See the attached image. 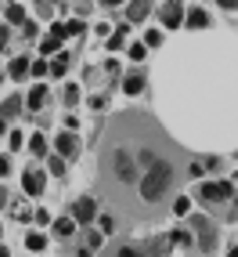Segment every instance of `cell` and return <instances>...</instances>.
Masks as SVG:
<instances>
[{
	"label": "cell",
	"mask_w": 238,
	"mask_h": 257,
	"mask_svg": "<svg viewBox=\"0 0 238 257\" xmlns=\"http://www.w3.org/2000/svg\"><path fill=\"white\" fill-rule=\"evenodd\" d=\"M184 178V152L156 116L116 112L98 138V192L126 225H152L174 207Z\"/></svg>",
	"instance_id": "1"
},
{
	"label": "cell",
	"mask_w": 238,
	"mask_h": 257,
	"mask_svg": "<svg viewBox=\"0 0 238 257\" xmlns=\"http://www.w3.org/2000/svg\"><path fill=\"white\" fill-rule=\"evenodd\" d=\"M192 232H195V243H198V250L213 253V246H216V228L210 225V217L192 214Z\"/></svg>",
	"instance_id": "2"
},
{
	"label": "cell",
	"mask_w": 238,
	"mask_h": 257,
	"mask_svg": "<svg viewBox=\"0 0 238 257\" xmlns=\"http://www.w3.org/2000/svg\"><path fill=\"white\" fill-rule=\"evenodd\" d=\"M231 192H234L231 181H206V185H198V196L206 203H220V199H228Z\"/></svg>",
	"instance_id": "3"
},
{
	"label": "cell",
	"mask_w": 238,
	"mask_h": 257,
	"mask_svg": "<svg viewBox=\"0 0 238 257\" xmlns=\"http://www.w3.org/2000/svg\"><path fill=\"white\" fill-rule=\"evenodd\" d=\"M94 217H98V199L83 196V199L72 203V221H80V225H90Z\"/></svg>",
	"instance_id": "4"
},
{
	"label": "cell",
	"mask_w": 238,
	"mask_h": 257,
	"mask_svg": "<svg viewBox=\"0 0 238 257\" xmlns=\"http://www.w3.org/2000/svg\"><path fill=\"white\" fill-rule=\"evenodd\" d=\"M22 185H26V196H40L44 185H47V174H44L40 167H29L26 174H22Z\"/></svg>",
	"instance_id": "5"
},
{
	"label": "cell",
	"mask_w": 238,
	"mask_h": 257,
	"mask_svg": "<svg viewBox=\"0 0 238 257\" xmlns=\"http://www.w3.org/2000/svg\"><path fill=\"white\" fill-rule=\"evenodd\" d=\"M159 19H162V26H180L184 22V8H180V0H166L162 4V11H159Z\"/></svg>",
	"instance_id": "6"
},
{
	"label": "cell",
	"mask_w": 238,
	"mask_h": 257,
	"mask_svg": "<svg viewBox=\"0 0 238 257\" xmlns=\"http://www.w3.org/2000/svg\"><path fill=\"white\" fill-rule=\"evenodd\" d=\"M58 156H65V160H76L80 156V138H76V134L72 131H65V134H58Z\"/></svg>",
	"instance_id": "7"
},
{
	"label": "cell",
	"mask_w": 238,
	"mask_h": 257,
	"mask_svg": "<svg viewBox=\"0 0 238 257\" xmlns=\"http://www.w3.org/2000/svg\"><path fill=\"white\" fill-rule=\"evenodd\" d=\"M148 11H152V0H134V4L126 8V22H141V19H148Z\"/></svg>",
	"instance_id": "8"
},
{
	"label": "cell",
	"mask_w": 238,
	"mask_h": 257,
	"mask_svg": "<svg viewBox=\"0 0 238 257\" xmlns=\"http://www.w3.org/2000/svg\"><path fill=\"white\" fill-rule=\"evenodd\" d=\"M8 73H11V80H26V76L32 73V65H29V58H14Z\"/></svg>",
	"instance_id": "9"
},
{
	"label": "cell",
	"mask_w": 238,
	"mask_h": 257,
	"mask_svg": "<svg viewBox=\"0 0 238 257\" xmlns=\"http://www.w3.org/2000/svg\"><path fill=\"white\" fill-rule=\"evenodd\" d=\"M108 257H152V253H144L141 246H112Z\"/></svg>",
	"instance_id": "10"
},
{
	"label": "cell",
	"mask_w": 238,
	"mask_h": 257,
	"mask_svg": "<svg viewBox=\"0 0 238 257\" xmlns=\"http://www.w3.org/2000/svg\"><path fill=\"white\" fill-rule=\"evenodd\" d=\"M123 91H126V94H141V91H144V76H141V73L126 76V80H123Z\"/></svg>",
	"instance_id": "11"
},
{
	"label": "cell",
	"mask_w": 238,
	"mask_h": 257,
	"mask_svg": "<svg viewBox=\"0 0 238 257\" xmlns=\"http://www.w3.org/2000/svg\"><path fill=\"white\" fill-rule=\"evenodd\" d=\"M44 101H47V87L36 83V87L29 91V109H44Z\"/></svg>",
	"instance_id": "12"
},
{
	"label": "cell",
	"mask_w": 238,
	"mask_h": 257,
	"mask_svg": "<svg viewBox=\"0 0 238 257\" xmlns=\"http://www.w3.org/2000/svg\"><path fill=\"white\" fill-rule=\"evenodd\" d=\"M184 22H188L192 29H202V26H210V15L202 8H195V11H188V19H184Z\"/></svg>",
	"instance_id": "13"
},
{
	"label": "cell",
	"mask_w": 238,
	"mask_h": 257,
	"mask_svg": "<svg viewBox=\"0 0 238 257\" xmlns=\"http://www.w3.org/2000/svg\"><path fill=\"white\" fill-rule=\"evenodd\" d=\"M170 243H174V246H192L195 235H192L188 228H177V232H170Z\"/></svg>",
	"instance_id": "14"
},
{
	"label": "cell",
	"mask_w": 238,
	"mask_h": 257,
	"mask_svg": "<svg viewBox=\"0 0 238 257\" xmlns=\"http://www.w3.org/2000/svg\"><path fill=\"white\" fill-rule=\"evenodd\" d=\"M50 73H54V76H65V73H69V51H62V55L50 62Z\"/></svg>",
	"instance_id": "15"
},
{
	"label": "cell",
	"mask_w": 238,
	"mask_h": 257,
	"mask_svg": "<svg viewBox=\"0 0 238 257\" xmlns=\"http://www.w3.org/2000/svg\"><path fill=\"white\" fill-rule=\"evenodd\" d=\"M26 246H29V250H36V253H40V250L47 246V235H44V232H29V235H26Z\"/></svg>",
	"instance_id": "16"
},
{
	"label": "cell",
	"mask_w": 238,
	"mask_h": 257,
	"mask_svg": "<svg viewBox=\"0 0 238 257\" xmlns=\"http://www.w3.org/2000/svg\"><path fill=\"white\" fill-rule=\"evenodd\" d=\"M170 210H174L177 217H184V214H192V199H188V196H177V199H174V207H170Z\"/></svg>",
	"instance_id": "17"
},
{
	"label": "cell",
	"mask_w": 238,
	"mask_h": 257,
	"mask_svg": "<svg viewBox=\"0 0 238 257\" xmlns=\"http://www.w3.org/2000/svg\"><path fill=\"white\" fill-rule=\"evenodd\" d=\"M72 232H76V221H72V217L54 221V235H72Z\"/></svg>",
	"instance_id": "18"
},
{
	"label": "cell",
	"mask_w": 238,
	"mask_h": 257,
	"mask_svg": "<svg viewBox=\"0 0 238 257\" xmlns=\"http://www.w3.org/2000/svg\"><path fill=\"white\" fill-rule=\"evenodd\" d=\"M18 109H22V101H18V98L4 101V109H0V119H11V116H18Z\"/></svg>",
	"instance_id": "19"
},
{
	"label": "cell",
	"mask_w": 238,
	"mask_h": 257,
	"mask_svg": "<svg viewBox=\"0 0 238 257\" xmlns=\"http://www.w3.org/2000/svg\"><path fill=\"white\" fill-rule=\"evenodd\" d=\"M8 22H14V26H26V8L11 4V8H8Z\"/></svg>",
	"instance_id": "20"
},
{
	"label": "cell",
	"mask_w": 238,
	"mask_h": 257,
	"mask_svg": "<svg viewBox=\"0 0 238 257\" xmlns=\"http://www.w3.org/2000/svg\"><path fill=\"white\" fill-rule=\"evenodd\" d=\"M123 44H126V26H119V29L112 33V40H108V47H112V51H119Z\"/></svg>",
	"instance_id": "21"
},
{
	"label": "cell",
	"mask_w": 238,
	"mask_h": 257,
	"mask_svg": "<svg viewBox=\"0 0 238 257\" xmlns=\"http://www.w3.org/2000/svg\"><path fill=\"white\" fill-rule=\"evenodd\" d=\"M76 101H80V83H69V87H65V105H76Z\"/></svg>",
	"instance_id": "22"
},
{
	"label": "cell",
	"mask_w": 238,
	"mask_h": 257,
	"mask_svg": "<svg viewBox=\"0 0 238 257\" xmlns=\"http://www.w3.org/2000/svg\"><path fill=\"white\" fill-rule=\"evenodd\" d=\"M29 149L36 152V156H47V138H44V134H36V138L29 142Z\"/></svg>",
	"instance_id": "23"
},
{
	"label": "cell",
	"mask_w": 238,
	"mask_h": 257,
	"mask_svg": "<svg viewBox=\"0 0 238 257\" xmlns=\"http://www.w3.org/2000/svg\"><path fill=\"white\" fill-rule=\"evenodd\" d=\"M159 44H162V33L159 29H148L144 33V47H159Z\"/></svg>",
	"instance_id": "24"
},
{
	"label": "cell",
	"mask_w": 238,
	"mask_h": 257,
	"mask_svg": "<svg viewBox=\"0 0 238 257\" xmlns=\"http://www.w3.org/2000/svg\"><path fill=\"white\" fill-rule=\"evenodd\" d=\"M87 246H90V250H101V246H105V235H101V232H90V235H87Z\"/></svg>",
	"instance_id": "25"
},
{
	"label": "cell",
	"mask_w": 238,
	"mask_h": 257,
	"mask_svg": "<svg viewBox=\"0 0 238 257\" xmlns=\"http://www.w3.org/2000/svg\"><path fill=\"white\" fill-rule=\"evenodd\" d=\"M62 47V40H54V37H47L44 44H40V51H44V55H50V51H58Z\"/></svg>",
	"instance_id": "26"
},
{
	"label": "cell",
	"mask_w": 238,
	"mask_h": 257,
	"mask_svg": "<svg viewBox=\"0 0 238 257\" xmlns=\"http://www.w3.org/2000/svg\"><path fill=\"white\" fill-rule=\"evenodd\" d=\"M50 174H65V156H54V160H50Z\"/></svg>",
	"instance_id": "27"
},
{
	"label": "cell",
	"mask_w": 238,
	"mask_h": 257,
	"mask_svg": "<svg viewBox=\"0 0 238 257\" xmlns=\"http://www.w3.org/2000/svg\"><path fill=\"white\" fill-rule=\"evenodd\" d=\"M130 58L141 62V58H144V44H134V47H130Z\"/></svg>",
	"instance_id": "28"
},
{
	"label": "cell",
	"mask_w": 238,
	"mask_h": 257,
	"mask_svg": "<svg viewBox=\"0 0 238 257\" xmlns=\"http://www.w3.org/2000/svg\"><path fill=\"white\" fill-rule=\"evenodd\" d=\"M32 73H36V76H44V73H50V65L40 58V62H32Z\"/></svg>",
	"instance_id": "29"
},
{
	"label": "cell",
	"mask_w": 238,
	"mask_h": 257,
	"mask_svg": "<svg viewBox=\"0 0 238 257\" xmlns=\"http://www.w3.org/2000/svg\"><path fill=\"white\" fill-rule=\"evenodd\" d=\"M101 228L112 232V228H116V217H112V214H101Z\"/></svg>",
	"instance_id": "30"
},
{
	"label": "cell",
	"mask_w": 238,
	"mask_h": 257,
	"mask_svg": "<svg viewBox=\"0 0 238 257\" xmlns=\"http://www.w3.org/2000/svg\"><path fill=\"white\" fill-rule=\"evenodd\" d=\"M105 105H108V98H98V94L90 98V109H94V112H98V109H105Z\"/></svg>",
	"instance_id": "31"
},
{
	"label": "cell",
	"mask_w": 238,
	"mask_h": 257,
	"mask_svg": "<svg viewBox=\"0 0 238 257\" xmlns=\"http://www.w3.org/2000/svg\"><path fill=\"white\" fill-rule=\"evenodd\" d=\"M8 37H11V29H8V26H0V51L8 47Z\"/></svg>",
	"instance_id": "32"
},
{
	"label": "cell",
	"mask_w": 238,
	"mask_h": 257,
	"mask_svg": "<svg viewBox=\"0 0 238 257\" xmlns=\"http://www.w3.org/2000/svg\"><path fill=\"white\" fill-rule=\"evenodd\" d=\"M76 33H83V22H80V19L69 22V37H76Z\"/></svg>",
	"instance_id": "33"
},
{
	"label": "cell",
	"mask_w": 238,
	"mask_h": 257,
	"mask_svg": "<svg viewBox=\"0 0 238 257\" xmlns=\"http://www.w3.org/2000/svg\"><path fill=\"white\" fill-rule=\"evenodd\" d=\"M32 217H36V221H40V225H47V221H50V214H47V210H44V207H40V210H36V214H32Z\"/></svg>",
	"instance_id": "34"
},
{
	"label": "cell",
	"mask_w": 238,
	"mask_h": 257,
	"mask_svg": "<svg viewBox=\"0 0 238 257\" xmlns=\"http://www.w3.org/2000/svg\"><path fill=\"white\" fill-rule=\"evenodd\" d=\"M8 170H11V160H8V156H0V178H4Z\"/></svg>",
	"instance_id": "35"
},
{
	"label": "cell",
	"mask_w": 238,
	"mask_h": 257,
	"mask_svg": "<svg viewBox=\"0 0 238 257\" xmlns=\"http://www.w3.org/2000/svg\"><path fill=\"white\" fill-rule=\"evenodd\" d=\"M220 8H238V0H220Z\"/></svg>",
	"instance_id": "36"
},
{
	"label": "cell",
	"mask_w": 238,
	"mask_h": 257,
	"mask_svg": "<svg viewBox=\"0 0 238 257\" xmlns=\"http://www.w3.org/2000/svg\"><path fill=\"white\" fill-rule=\"evenodd\" d=\"M4 203H8V192H4V185H0V207H4Z\"/></svg>",
	"instance_id": "37"
},
{
	"label": "cell",
	"mask_w": 238,
	"mask_h": 257,
	"mask_svg": "<svg viewBox=\"0 0 238 257\" xmlns=\"http://www.w3.org/2000/svg\"><path fill=\"white\" fill-rule=\"evenodd\" d=\"M0 257H11V253H8V246H0Z\"/></svg>",
	"instance_id": "38"
},
{
	"label": "cell",
	"mask_w": 238,
	"mask_h": 257,
	"mask_svg": "<svg viewBox=\"0 0 238 257\" xmlns=\"http://www.w3.org/2000/svg\"><path fill=\"white\" fill-rule=\"evenodd\" d=\"M228 257H238V246H234V250H231V253H228Z\"/></svg>",
	"instance_id": "39"
},
{
	"label": "cell",
	"mask_w": 238,
	"mask_h": 257,
	"mask_svg": "<svg viewBox=\"0 0 238 257\" xmlns=\"http://www.w3.org/2000/svg\"><path fill=\"white\" fill-rule=\"evenodd\" d=\"M0 134H4V119H0Z\"/></svg>",
	"instance_id": "40"
},
{
	"label": "cell",
	"mask_w": 238,
	"mask_h": 257,
	"mask_svg": "<svg viewBox=\"0 0 238 257\" xmlns=\"http://www.w3.org/2000/svg\"><path fill=\"white\" fill-rule=\"evenodd\" d=\"M105 4H119V0H105Z\"/></svg>",
	"instance_id": "41"
},
{
	"label": "cell",
	"mask_w": 238,
	"mask_h": 257,
	"mask_svg": "<svg viewBox=\"0 0 238 257\" xmlns=\"http://www.w3.org/2000/svg\"><path fill=\"white\" fill-rule=\"evenodd\" d=\"M36 4H50V0H36Z\"/></svg>",
	"instance_id": "42"
},
{
	"label": "cell",
	"mask_w": 238,
	"mask_h": 257,
	"mask_svg": "<svg viewBox=\"0 0 238 257\" xmlns=\"http://www.w3.org/2000/svg\"><path fill=\"white\" fill-rule=\"evenodd\" d=\"M80 257H90V253H87V250H83V253H80Z\"/></svg>",
	"instance_id": "43"
}]
</instances>
